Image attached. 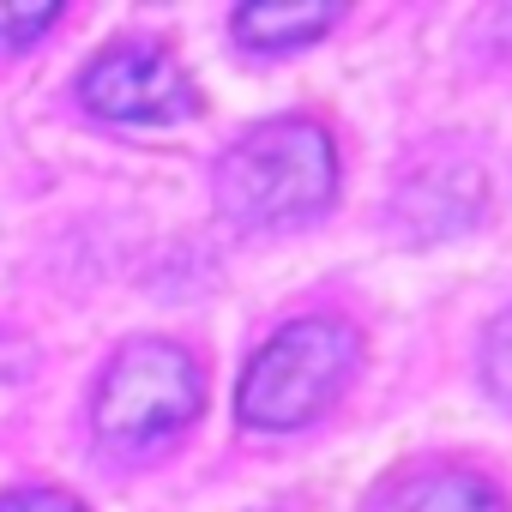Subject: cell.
I'll return each mask as SVG.
<instances>
[{
    "instance_id": "cell-1",
    "label": "cell",
    "mask_w": 512,
    "mask_h": 512,
    "mask_svg": "<svg viewBox=\"0 0 512 512\" xmlns=\"http://www.w3.org/2000/svg\"><path fill=\"white\" fill-rule=\"evenodd\" d=\"M338 187L332 139L314 121H266L241 133L217 163V199L235 223L272 229L314 217Z\"/></svg>"
},
{
    "instance_id": "cell-3",
    "label": "cell",
    "mask_w": 512,
    "mask_h": 512,
    "mask_svg": "<svg viewBox=\"0 0 512 512\" xmlns=\"http://www.w3.org/2000/svg\"><path fill=\"white\" fill-rule=\"evenodd\" d=\"M199 410V368L175 344H127L97 386V428L115 446L157 440Z\"/></svg>"
},
{
    "instance_id": "cell-2",
    "label": "cell",
    "mask_w": 512,
    "mask_h": 512,
    "mask_svg": "<svg viewBox=\"0 0 512 512\" xmlns=\"http://www.w3.org/2000/svg\"><path fill=\"white\" fill-rule=\"evenodd\" d=\"M350 374H356V332L332 320H302V326H284L247 362L235 410L247 428H296L320 416Z\"/></svg>"
},
{
    "instance_id": "cell-11",
    "label": "cell",
    "mask_w": 512,
    "mask_h": 512,
    "mask_svg": "<svg viewBox=\"0 0 512 512\" xmlns=\"http://www.w3.org/2000/svg\"><path fill=\"white\" fill-rule=\"evenodd\" d=\"M25 344H13V338H0V386H7V380H19L25 374Z\"/></svg>"
},
{
    "instance_id": "cell-7",
    "label": "cell",
    "mask_w": 512,
    "mask_h": 512,
    "mask_svg": "<svg viewBox=\"0 0 512 512\" xmlns=\"http://www.w3.org/2000/svg\"><path fill=\"white\" fill-rule=\"evenodd\" d=\"M338 25V7L332 0H266V7H241L235 13V37L253 49V55H284V49H302L314 43L320 31Z\"/></svg>"
},
{
    "instance_id": "cell-6",
    "label": "cell",
    "mask_w": 512,
    "mask_h": 512,
    "mask_svg": "<svg viewBox=\"0 0 512 512\" xmlns=\"http://www.w3.org/2000/svg\"><path fill=\"white\" fill-rule=\"evenodd\" d=\"M368 512H506V500L470 470H422L368 500Z\"/></svg>"
},
{
    "instance_id": "cell-8",
    "label": "cell",
    "mask_w": 512,
    "mask_h": 512,
    "mask_svg": "<svg viewBox=\"0 0 512 512\" xmlns=\"http://www.w3.org/2000/svg\"><path fill=\"white\" fill-rule=\"evenodd\" d=\"M482 380H488L494 398L512 404V308H506V314L488 326V338H482Z\"/></svg>"
},
{
    "instance_id": "cell-5",
    "label": "cell",
    "mask_w": 512,
    "mask_h": 512,
    "mask_svg": "<svg viewBox=\"0 0 512 512\" xmlns=\"http://www.w3.org/2000/svg\"><path fill=\"white\" fill-rule=\"evenodd\" d=\"M482 193H488V181H482V169H476L470 157H434V163H422V169L404 181V193H398V223H404L410 235H422V241L458 235V229L476 223Z\"/></svg>"
},
{
    "instance_id": "cell-10",
    "label": "cell",
    "mask_w": 512,
    "mask_h": 512,
    "mask_svg": "<svg viewBox=\"0 0 512 512\" xmlns=\"http://www.w3.org/2000/svg\"><path fill=\"white\" fill-rule=\"evenodd\" d=\"M0 512H85V506L61 488H19V494H0Z\"/></svg>"
},
{
    "instance_id": "cell-9",
    "label": "cell",
    "mask_w": 512,
    "mask_h": 512,
    "mask_svg": "<svg viewBox=\"0 0 512 512\" xmlns=\"http://www.w3.org/2000/svg\"><path fill=\"white\" fill-rule=\"evenodd\" d=\"M61 19V7H0V49H31L49 25Z\"/></svg>"
},
{
    "instance_id": "cell-4",
    "label": "cell",
    "mask_w": 512,
    "mask_h": 512,
    "mask_svg": "<svg viewBox=\"0 0 512 512\" xmlns=\"http://www.w3.org/2000/svg\"><path fill=\"white\" fill-rule=\"evenodd\" d=\"M79 91L109 121H181L199 103L193 85H187V73L163 49H139V43L109 49L103 61H91L85 79H79Z\"/></svg>"
}]
</instances>
